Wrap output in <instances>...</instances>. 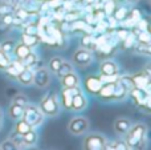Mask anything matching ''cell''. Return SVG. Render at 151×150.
I'll return each instance as SVG.
<instances>
[{"label":"cell","instance_id":"52a82bcc","mask_svg":"<svg viewBox=\"0 0 151 150\" xmlns=\"http://www.w3.org/2000/svg\"><path fill=\"white\" fill-rule=\"evenodd\" d=\"M89 120L83 116H76L69 121L68 132L72 136H82L89 130Z\"/></svg>","mask_w":151,"mask_h":150},{"label":"cell","instance_id":"8992f818","mask_svg":"<svg viewBox=\"0 0 151 150\" xmlns=\"http://www.w3.org/2000/svg\"><path fill=\"white\" fill-rule=\"evenodd\" d=\"M94 61L93 53L89 48H78L73 52L72 55V61L74 66H78V68H85V66L90 65Z\"/></svg>","mask_w":151,"mask_h":150},{"label":"cell","instance_id":"d590c367","mask_svg":"<svg viewBox=\"0 0 151 150\" xmlns=\"http://www.w3.org/2000/svg\"><path fill=\"white\" fill-rule=\"evenodd\" d=\"M13 13H7V15H3L1 17H0V23L1 24H4L5 27H8L9 28L11 25H12V23H13Z\"/></svg>","mask_w":151,"mask_h":150},{"label":"cell","instance_id":"8fae6325","mask_svg":"<svg viewBox=\"0 0 151 150\" xmlns=\"http://www.w3.org/2000/svg\"><path fill=\"white\" fill-rule=\"evenodd\" d=\"M118 81H111V82H102L101 88H99L98 93L96 94V97H98L104 102H111L113 101V94H114L115 85Z\"/></svg>","mask_w":151,"mask_h":150},{"label":"cell","instance_id":"7402d4cb","mask_svg":"<svg viewBox=\"0 0 151 150\" xmlns=\"http://www.w3.org/2000/svg\"><path fill=\"white\" fill-rule=\"evenodd\" d=\"M129 12H130V8L125 7V5H115L114 11L111 13V17L121 23L122 20L129 17Z\"/></svg>","mask_w":151,"mask_h":150},{"label":"cell","instance_id":"7dc6e473","mask_svg":"<svg viewBox=\"0 0 151 150\" xmlns=\"http://www.w3.org/2000/svg\"><path fill=\"white\" fill-rule=\"evenodd\" d=\"M7 1H8V0H7Z\"/></svg>","mask_w":151,"mask_h":150},{"label":"cell","instance_id":"7a4b0ae2","mask_svg":"<svg viewBox=\"0 0 151 150\" xmlns=\"http://www.w3.org/2000/svg\"><path fill=\"white\" fill-rule=\"evenodd\" d=\"M39 108L45 117H56L60 114V101L56 93H47L40 100Z\"/></svg>","mask_w":151,"mask_h":150},{"label":"cell","instance_id":"277c9868","mask_svg":"<svg viewBox=\"0 0 151 150\" xmlns=\"http://www.w3.org/2000/svg\"><path fill=\"white\" fill-rule=\"evenodd\" d=\"M129 96L134 101V104L141 108V110H143L145 113H149L150 112V90L133 87L129 90Z\"/></svg>","mask_w":151,"mask_h":150},{"label":"cell","instance_id":"ffe728a7","mask_svg":"<svg viewBox=\"0 0 151 150\" xmlns=\"http://www.w3.org/2000/svg\"><path fill=\"white\" fill-rule=\"evenodd\" d=\"M23 141H24V144H25L27 148H33V146H36L37 141H39V133H37V130L32 128L31 130H28L27 133H24Z\"/></svg>","mask_w":151,"mask_h":150},{"label":"cell","instance_id":"ee69618b","mask_svg":"<svg viewBox=\"0 0 151 150\" xmlns=\"http://www.w3.org/2000/svg\"><path fill=\"white\" fill-rule=\"evenodd\" d=\"M127 4H130V5H134V4H137V3L139 1V0H125Z\"/></svg>","mask_w":151,"mask_h":150},{"label":"cell","instance_id":"4316f807","mask_svg":"<svg viewBox=\"0 0 151 150\" xmlns=\"http://www.w3.org/2000/svg\"><path fill=\"white\" fill-rule=\"evenodd\" d=\"M74 71V65L70 63V61H63V64H61V66L58 68V71L56 72V74H57L58 79H61V77H64L65 74L70 73V72Z\"/></svg>","mask_w":151,"mask_h":150},{"label":"cell","instance_id":"e0dca14e","mask_svg":"<svg viewBox=\"0 0 151 150\" xmlns=\"http://www.w3.org/2000/svg\"><path fill=\"white\" fill-rule=\"evenodd\" d=\"M61 81V85L63 88H73V87H81V80H80V76L73 71L70 73L65 74L64 77L60 79Z\"/></svg>","mask_w":151,"mask_h":150},{"label":"cell","instance_id":"44dd1931","mask_svg":"<svg viewBox=\"0 0 151 150\" xmlns=\"http://www.w3.org/2000/svg\"><path fill=\"white\" fill-rule=\"evenodd\" d=\"M20 41L33 49V48H36L37 45L40 44L41 39L37 36V33L36 35H31V33H25V32H23V33H21V37H20Z\"/></svg>","mask_w":151,"mask_h":150},{"label":"cell","instance_id":"30bf717a","mask_svg":"<svg viewBox=\"0 0 151 150\" xmlns=\"http://www.w3.org/2000/svg\"><path fill=\"white\" fill-rule=\"evenodd\" d=\"M33 84H35V87L40 88V89H44V88H47L50 84V72L48 71V68L41 66L39 69H35Z\"/></svg>","mask_w":151,"mask_h":150},{"label":"cell","instance_id":"8d00e7d4","mask_svg":"<svg viewBox=\"0 0 151 150\" xmlns=\"http://www.w3.org/2000/svg\"><path fill=\"white\" fill-rule=\"evenodd\" d=\"M129 17H130L131 20L134 21V23H137L138 20H141V19H142V13H141V11L137 9V8H130Z\"/></svg>","mask_w":151,"mask_h":150},{"label":"cell","instance_id":"f6af8a7d","mask_svg":"<svg viewBox=\"0 0 151 150\" xmlns=\"http://www.w3.org/2000/svg\"><path fill=\"white\" fill-rule=\"evenodd\" d=\"M115 3H122V1H125V0H114Z\"/></svg>","mask_w":151,"mask_h":150},{"label":"cell","instance_id":"7c38bea8","mask_svg":"<svg viewBox=\"0 0 151 150\" xmlns=\"http://www.w3.org/2000/svg\"><path fill=\"white\" fill-rule=\"evenodd\" d=\"M133 85L135 88H141V89H147L150 90V73L146 71H141L135 74L130 76Z\"/></svg>","mask_w":151,"mask_h":150},{"label":"cell","instance_id":"d4e9b609","mask_svg":"<svg viewBox=\"0 0 151 150\" xmlns=\"http://www.w3.org/2000/svg\"><path fill=\"white\" fill-rule=\"evenodd\" d=\"M105 149H110V150H129V146H127V144H126L125 140H122V138H121V140H119V138H117V140H114V141H107Z\"/></svg>","mask_w":151,"mask_h":150},{"label":"cell","instance_id":"f35d334b","mask_svg":"<svg viewBox=\"0 0 151 150\" xmlns=\"http://www.w3.org/2000/svg\"><path fill=\"white\" fill-rule=\"evenodd\" d=\"M139 53L145 56H150V45H146V44H139V47L137 48Z\"/></svg>","mask_w":151,"mask_h":150},{"label":"cell","instance_id":"ba28073f","mask_svg":"<svg viewBox=\"0 0 151 150\" xmlns=\"http://www.w3.org/2000/svg\"><path fill=\"white\" fill-rule=\"evenodd\" d=\"M83 92L81 87H73V88H63L60 92V97H58V101H60V106H63L66 110H70V104H72V97L77 93Z\"/></svg>","mask_w":151,"mask_h":150},{"label":"cell","instance_id":"4dcf8cb0","mask_svg":"<svg viewBox=\"0 0 151 150\" xmlns=\"http://www.w3.org/2000/svg\"><path fill=\"white\" fill-rule=\"evenodd\" d=\"M16 43L11 39H7V40H3L0 43V50L3 53H7V55H12V50H13V47H15Z\"/></svg>","mask_w":151,"mask_h":150},{"label":"cell","instance_id":"603a6c76","mask_svg":"<svg viewBox=\"0 0 151 150\" xmlns=\"http://www.w3.org/2000/svg\"><path fill=\"white\" fill-rule=\"evenodd\" d=\"M23 113H24V106L23 105H19L16 102H12L8 108V116L11 117L12 120H19L23 117Z\"/></svg>","mask_w":151,"mask_h":150},{"label":"cell","instance_id":"f546056e","mask_svg":"<svg viewBox=\"0 0 151 150\" xmlns=\"http://www.w3.org/2000/svg\"><path fill=\"white\" fill-rule=\"evenodd\" d=\"M32 128H31V125L28 124V122L25 121V120H23V118H19V120H16V122H15V132H17V133H20V134H24V133H27L28 130H31Z\"/></svg>","mask_w":151,"mask_h":150},{"label":"cell","instance_id":"60d3db41","mask_svg":"<svg viewBox=\"0 0 151 150\" xmlns=\"http://www.w3.org/2000/svg\"><path fill=\"white\" fill-rule=\"evenodd\" d=\"M24 32L25 33H31V35H36L37 33V28H36V25H27L25 28H24Z\"/></svg>","mask_w":151,"mask_h":150},{"label":"cell","instance_id":"ac0fdd59","mask_svg":"<svg viewBox=\"0 0 151 150\" xmlns=\"http://www.w3.org/2000/svg\"><path fill=\"white\" fill-rule=\"evenodd\" d=\"M31 50H32V48H29L28 45H25V44H23L21 41H19V43H16L15 47H13V50H12L11 57L19 58V60H24V58L29 55Z\"/></svg>","mask_w":151,"mask_h":150},{"label":"cell","instance_id":"5bb4252c","mask_svg":"<svg viewBox=\"0 0 151 150\" xmlns=\"http://www.w3.org/2000/svg\"><path fill=\"white\" fill-rule=\"evenodd\" d=\"M88 104H89L88 102V97L85 96V93H83V92L77 93V94H74L73 97H72L70 110L80 113V112L85 110V109L88 108Z\"/></svg>","mask_w":151,"mask_h":150},{"label":"cell","instance_id":"6da1fadb","mask_svg":"<svg viewBox=\"0 0 151 150\" xmlns=\"http://www.w3.org/2000/svg\"><path fill=\"white\" fill-rule=\"evenodd\" d=\"M125 141L129 149H143L147 145V125L143 122L131 124L130 129L125 136Z\"/></svg>","mask_w":151,"mask_h":150},{"label":"cell","instance_id":"cb8c5ba5","mask_svg":"<svg viewBox=\"0 0 151 150\" xmlns=\"http://www.w3.org/2000/svg\"><path fill=\"white\" fill-rule=\"evenodd\" d=\"M135 40L138 41V44H146L150 45L151 43V36L149 31H143V29H138V31H133Z\"/></svg>","mask_w":151,"mask_h":150},{"label":"cell","instance_id":"d6986e66","mask_svg":"<svg viewBox=\"0 0 151 150\" xmlns=\"http://www.w3.org/2000/svg\"><path fill=\"white\" fill-rule=\"evenodd\" d=\"M127 97H129V89L123 84H121V82L118 81L117 85H115L111 102H121V101H125Z\"/></svg>","mask_w":151,"mask_h":150},{"label":"cell","instance_id":"9c48e42d","mask_svg":"<svg viewBox=\"0 0 151 150\" xmlns=\"http://www.w3.org/2000/svg\"><path fill=\"white\" fill-rule=\"evenodd\" d=\"M101 85H102V80L99 77V74H88L82 81V87L85 89V92H88L91 96H96L98 93Z\"/></svg>","mask_w":151,"mask_h":150},{"label":"cell","instance_id":"83f0119b","mask_svg":"<svg viewBox=\"0 0 151 150\" xmlns=\"http://www.w3.org/2000/svg\"><path fill=\"white\" fill-rule=\"evenodd\" d=\"M8 138H9V140L15 144L16 149H27L25 144H24V141H23V134H20V133H17V132H15V130H13V132L9 134V137H8Z\"/></svg>","mask_w":151,"mask_h":150},{"label":"cell","instance_id":"e575fe53","mask_svg":"<svg viewBox=\"0 0 151 150\" xmlns=\"http://www.w3.org/2000/svg\"><path fill=\"white\" fill-rule=\"evenodd\" d=\"M11 56L9 55H7V53H3L1 50H0V71H3V69L5 68V66L9 64V61H11Z\"/></svg>","mask_w":151,"mask_h":150},{"label":"cell","instance_id":"bcb514c9","mask_svg":"<svg viewBox=\"0 0 151 150\" xmlns=\"http://www.w3.org/2000/svg\"><path fill=\"white\" fill-rule=\"evenodd\" d=\"M3 120V113H1V110H0V121Z\"/></svg>","mask_w":151,"mask_h":150},{"label":"cell","instance_id":"5b68a950","mask_svg":"<svg viewBox=\"0 0 151 150\" xmlns=\"http://www.w3.org/2000/svg\"><path fill=\"white\" fill-rule=\"evenodd\" d=\"M85 138L82 141V148L85 150H102L105 149L107 142V138L105 137L102 133L91 132L85 133Z\"/></svg>","mask_w":151,"mask_h":150},{"label":"cell","instance_id":"1f68e13d","mask_svg":"<svg viewBox=\"0 0 151 150\" xmlns=\"http://www.w3.org/2000/svg\"><path fill=\"white\" fill-rule=\"evenodd\" d=\"M15 8L16 7L9 4L7 0H1V1H0V17H1L3 15H7V13H13Z\"/></svg>","mask_w":151,"mask_h":150},{"label":"cell","instance_id":"7bdbcfd3","mask_svg":"<svg viewBox=\"0 0 151 150\" xmlns=\"http://www.w3.org/2000/svg\"><path fill=\"white\" fill-rule=\"evenodd\" d=\"M82 1H83V4L85 5H91V4H94L97 0H82Z\"/></svg>","mask_w":151,"mask_h":150},{"label":"cell","instance_id":"4fadbf2b","mask_svg":"<svg viewBox=\"0 0 151 150\" xmlns=\"http://www.w3.org/2000/svg\"><path fill=\"white\" fill-rule=\"evenodd\" d=\"M98 69H99V74H102V76H113V74L118 73L119 65H118L114 60L107 58V60H104L99 63Z\"/></svg>","mask_w":151,"mask_h":150},{"label":"cell","instance_id":"9a60e30c","mask_svg":"<svg viewBox=\"0 0 151 150\" xmlns=\"http://www.w3.org/2000/svg\"><path fill=\"white\" fill-rule=\"evenodd\" d=\"M131 124H133V122L129 118H126V117H118L114 121V124H113L114 133L118 136H125L126 133H127V130L130 129Z\"/></svg>","mask_w":151,"mask_h":150},{"label":"cell","instance_id":"f1b7e54d","mask_svg":"<svg viewBox=\"0 0 151 150\" xmlns=\"http://www.w3.org/2000/svg\"><path fill=\"white\" fill-rule=\"evenodd\" d=\"M24 64V66H27V68H32L33 69V66L37 64V61H39V55H37L36 52H33V49L29 52V55L27 56L24 60H21Z\"/></svg>","mask_w":151,"mask_h":150},{"label":"cell","instance_id":"74e56055","mask_svg":"<svg viewBox=\"0 0 151 150\" xmlns=\"http://www.w3.org/2000/svg\"><path fill=\"white\" fill-rule=\"evenodd\" d=\"M0 150H16V146L9 138H7L5 141H3L0 144Z\"/></svg>","mask_w":151,"mask_h":150},{"label":"cell","instance_id":"d6a6232c","mask_svg":"<svg viewBox=\"0 0 151 150\" xmlns=\"http://www.w3.org/2000/svg\"><path fill=\"white\" fill-rule=\"evenodd\" d=\"M12 102H16V104H19V105L25 106L29 102V98L27 97L24 93H16V94L13 96V98H12Z\"/></svg>","mask_w":151,"mask_h":150},{"label":"cell","instance_id":"484cf974","mask_svg":"<svg viewBox=\"0 0 151 150\" xmlns=\"http://www.w3.org/2000/svg\"><path fill=\"white\" fill-rule=\"evenodd\" d=\"M64 58L61 57V56H55V57H52L49 61H48V71L50 72V73H55L58 71V68L61 66V64H63Z\"/></svg>","mask_w":151,"mask_h":150},{"label":"cell","instance_id":"ab89813d","mask_svg":"<svg viewBox=\"0 0 151 150\" xmlns=\"http://www.w3.org/2000/svg\"><path fill=\"white\" fill-rule=\"evenodd\" d=\"M130 35V31H127L126 28H122V29H118L117 31V36L119 37V40L121 41H123V40L126 39V37Z\"/></svg>","mask_w":151,"mask_h":150},{"label":"cell","instance_id":"b9f144b4","mask_svg":"<svg viewBox=\"0 0 151 150\" xmlns=\"http://www.w3.org/2000/svg\"><path fill=\"white\" fill-rule=\"evenodd\" d=\"M83 41H82V45H85V48H88V45H90L91 43H93V40H91V36H83Z\"/></svg>","mask_w":151,"mask_h":150},{"label":"cell","instance_id":"2e32d148","mask_svg":"<svg viewBox=\"0 0 151 150\" xmlns=\"http://www.w3.org/2000/svg\"><path fill=\"white\" fill-rule=\"evenodd\" d=\"M15 81H17L19 84L23 85V87H29V85H32L33 84V69L25 66L21 72H19Z\"/></svg>","mask_w":151,"mask_h":150},{"label":"cell","instance_id":"3957f363","mask_svg":"<svg viewBox=\"0 0 151 150\" xmlns=\"http://www.w3.org/2000/svg\"><path fill=\"white\" fill-rule=\"evenodd\" d=\"M21 118L25 120V121L31 125V128L36 129V128H39L40 125L44 122L45 116L42 114V112L40 110L39 106L32 104L31 101H29V102L24 106V113H23V117H21Z\"/></svg>","mask_w":151,"mask_h":150},{"label":"cell","instance_id":"836d02e7","mask_svg":"<svg viewBox=\"0 0 151 150\" xmlns=\"http://www.w3.org/2000/svg\"><path fill=\"white\" fill-rule=\"evenodd\" d=\"M115 5H117V3H115L114 0H107V1L104 3V8H102V9L105 11L106 16H107V15L111 16V13H113V11H114Z\"/></svg>","mask_w":151,"mask_h":150}]
</instances>
